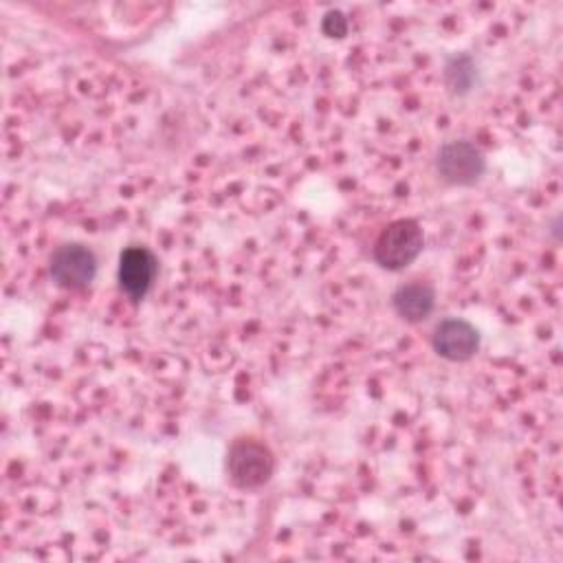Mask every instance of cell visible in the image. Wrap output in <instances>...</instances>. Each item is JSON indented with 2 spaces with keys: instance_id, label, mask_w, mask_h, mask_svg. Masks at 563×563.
I'll list each match as a JSON object with an SVG mask.
<instances>
[{
  "instance_id": "obj_1",
  "label": "cell",
  "mask_w": 563,
  "mask_h": 563,
  "mask_svg": "<svg viewBox=\"0 0 563 563\" xmlns=\"http://www.w3.org/2000/svg\"><path fill=\"white\" fill-rule=\"evenodd\" d=\"M422 244H424V235L418 222L396 220L376 240L374 257L383 268L398 271L418 257V253L422 251Z\"/></svg>"
},
{
  "instance_id": "obj_2",
  "label": "cell",
  "mask_w": 563,
  "mask_h": 563,
  "mask_svg": "<svg viewBox=\"0 0 563 563\" xmlns=\"http://www.w3.org/2000/svg\"><path fill=\"white\" fill-rule=\"evenodd\" d=\"M273 466V453L262 442L240 440L229 451V475L238 486H262L268 482Z\"/></svg>"
},
{
  "instance_id": "obj_3",
  "label": "cell",
  "mask_w": 563,
  "mask_h": 563,
  "mask_svg": "<svg viewBox=\"0 0 563 563\" xmlns=\"http://www.w3.org/2000/svg\"><path fill=\"white\" fill-rule=\"evenodd\" d=\"M484 169L482 152L468 141H451L438 152V172L451 185H473Z\"/></svg>"
},
{
  "instance_id": "obj_4",
  "label": "cell",
  "mask_w": 563,
  "mask_h": 563,
  "mask_svg": "<svg viewBox=\"0 0 563 563\" xmlns=\"http://www.w3.org/2000/svg\"><path fill=\"white\" fill-rule=\"evenodd\" d=\"M97 273L92 251L81 244H64L51 257V275L64 288H86Z\"/></svg>"
},
{
  "instance_id": "obj_5",
  "label": "cell",
  "mask_w": 563,
  "mask_h": 563,
  "mask_svg": "<svg viewBox=\"0 0 563 563\" xmlns=\"http://www.w3.org/2000/svg\"><path fill=\"white\" fill-rule=\"evenodd\" d=\"M156 273V260L154 255L143 246H130L121 253L119 260V284L125 295L132 299H141L154 279Z\"/></svg>"
},
{
  "instance_id": "obj_6",
  "label": "cell",
  "mask_w": 563,
  "mask_h": 563,
  "mask_svg": "<svg viewBox=\"0 0 563 563\" xmlns=\"http://www.w3.org/2000/svg\"><path fill=\"white\" fill-rule=\"evenodd\" d=\"M479 345L477 330L464 319H446L435 328L433 347L449 361H466Z\"/></svg>"
},
{
  "instance_id": "obj_7",
  "label": "cell",
  "mask_w": 563,
  "mask_h": 563,
  "mask_svg": "<svg viewBox=\"0 0 563 563\" xmlns=\"http://www.w3.org/2000/svg\"><path fill=\"white\" fill-rule=\"evenodd\" d=\"M435 303V290L427 282H411L394 292V308L407 321H422Z\"/></svg>"
},
{
  "instance_id": "obj_8",
  "label": "cell",
  "mask_w": 563,
  "mask_h": 563,
  "mask_svg": "<svg viewBox=\"0 0 563 563\" xmlns=\"http://www.w3.org/2000/svg\"><path fill=\"white\" fill-rule=\"evenodd\" d=\"M473 79H475V66H473V62L466 55L453 57L446 64V81H449L451 90L466 92L471 88Z\"/></svg>"
},
{
  "instance_id": "obj_9",
  "label": "cell",
  "mask_w": 563,
  "mask_h": 563,
  "mask_svg": "<svg viewBox=\"0 0 563 563\" xmlns=\"http://www.w3.org/2000/svg\"><path fill=\"white\" fill-rule=\"evenodd\" d=\"M323 33L330 37H343L347 33V20L341 11H328L321 24Z\"/></svg>"
}]
</instances>
